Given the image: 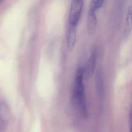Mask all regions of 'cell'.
I'll list each match as a JSON object with an SVG mask.
<instances>
[{
  "mask_svg": "<svg viewBox=\"0 0 132 132\" xmlns=\"http://www.w3.org/2000/svg\"><path fill=\"white\" fill-rule=\"evenodd\" d=\"M84 69L79 67L75 75L73 100L75 104L79 107L82 116L84 118L88 116V110L85 92L84 85Z\"/></svg>",
  "mask_w": 132,
  "mask_h": 132,
  "instance_id": "cell-1",
  "label": "cell"
},
{
  "mask_svg": "<svg viewBox=\"0 0 132 132\" xmlns=\"http://www.w3.org/2000/svg\"><path fill=\"white\" fill-rule=\"evenodd\" d=\"M84 1L72 0L69 16L70 25L77 26L83 7Z\"/></svg>",
  "mask_w": 132,
  "mask_h": 132,
  "instance_id": "cell-2",
  "label": "cell"
},
{
  "mask_svg": "<svg viewBox=\"0 0 132 132\" xmlns=\"http://www.w3.org/2000/svg\"><path fill=\"white\" fill-rule=\"evenodd\" d=\"M9 118L8 107L4 101L0 99V132L5 131L7 129Z\"/></svg>",
  "mask_w": 132,
  "mask_h": 132,
  "instance_id": "cell-3",
  "label": "cell"
},
{
  "mask_svg": "<svg viewBox=\"0 0 132 132\" xmlns=\"http://www.w3.org/2000/svg\"><path fill=\"white\" fill-rule=\"evenodd\" d=\"M97 57V51L94 50L88 60L84 69L83 68L84 77L86 80H89L93 76L96 65Z\"/></svg>",
  "mask_w": 132,
  "mask_h": 132,
  "instance_id": "cell-4",
  "label": "cell"
},
{
  "mask_svg": "<svg viewBox=\"0 0 132 132\" xmlns=\"http://www.w3.org/2000/svg\"><path fill=\"white\" fill-rule=\"evenodd\" d=\"M77 25H69L67 35V46L70 52L74 48L77 36Z\"/></svg>",
  "mask_w": 132,
  "mask_h": 132,
  "instance_id": "cell-5",
  "label": "cell"
},
{
  "mask_svg": "<svg viewBox=\"0 0 132 132\" xmlns=\"http://www.w3.org/2000/svg\"><path fill=\"white\" fill-rule=\"evenodd\" d=\"M132 30V4L128 9L126 21L123 31V36L124 40H126L130 35Z\"/></svg>",
  "mask_w": 132,
  "mask_h": 132,
  "instance_id": "cell-6",
  "label": "cell"
},
{
  "mask_svg": "<svg viewBox=\"0 0 132 132\" xmlns=\"http://www.w3.org/2000/svg\"><path fill=\"white\" fill-rule=\"evenodd\" d=\"M96 12L89 10L88 14L87 28L88 33L92 35L95 32L97 25Z\"/></svg>",
  "mask_w": 132,
  "mask_h": 132,
  "instance_id": "cell-7",
  "label": "cell"
},
{
  "mask_svg": "<svg viewBox=\"0 0 132 132\" xmlns=\"http://www.w3.org/2000/svg\"><path fill=\"white\" fill-rule=\"evenodd\" d=\"M103 76L102 73L100 71H99L97 74V92L100 101H102L103 100L104 97V86H103Z\"/></svg>",
  "mask_w": 132,
  "mask_h": 132,
  "instance_id": "cell-8",
  "label": "cell"
},
{
  "mask_svg": "<svg viewBox=\"0 0 132 132\" xmlns=\"http://www.w3.org/2000/svg\"><path fill=\"white\" fill-rule=\"evenodd\" d=\"M105 0H91L89 10L96 12L102 7Z\"/></svg>",
  "mask_w": 132,
  "mask_h": 132,
  "instance_id": "cell-9",
  "label": "cell"
},
{
  "mask_svg": "<svg viewBox=\"0 0 132 132\" xmlns=\"http://www.w3.org/2000/svg\"><path fill=\"white\" fill-rule=\"evenodd\" d=\"M127 0H115V5L116 10H121L125 6Z\"/></svg>",
  "mask_w": 132,
  "mask_h": 132,
  "instance_id": "cell-10",
  "label": "cell"
},
{
  "mask_svg": "<svg viewBox=\"0 0 132 132\" xmlns=\"http://www.w3.org/2000/svg\"><path fill=\"white\" fill-rule=\"evenodd\" d=\"M3 1H4V0H0V2H2Z\"/></svg>",
  "mask_w": 132,
  "mask_h": 132,
  "instance_id": "cell-11",
  "label": "cell"
},
{
  "mask_svg": "<svg viewBox=\"0 0 132 132\" xmlns=\"http://www.w3.org/2000/svg\"><path fill=\"white\" fill-rule=\"evenodd\" d=\"M80 1H84V0H80Z\"/></svg>",
  "mask_w": 132,
  "mask_h": 132,
  "instance_id": "cell-12",
  "label": "cell"
}]
</instances>
